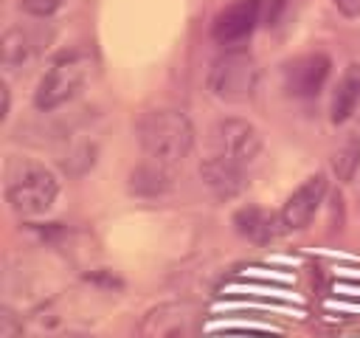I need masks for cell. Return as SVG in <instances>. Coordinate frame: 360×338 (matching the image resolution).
<instances>
[{
    "label": "cell",
    "instance_id": "cell-20",
    "mask_svg": "<svg viewBox=\"0 0 360 338\" xmlns=\"http://www.w3.org/2000/svg\"><path fill=\"white\" fill-rule=\"evenodd\" d=\"M357 118H360V104H357Z\"/></svg>",
    "mask_w": 360,
    "mask_h": 338
},
{
    "label": "cell",
    "instance_id": "cell-8",
    "mask_svg": "<svg viewBox=\"0 0 360 338\" xmlns=\"http://www.w3.org/2000/svg\"><path fill=\"white\" fill-rule=\"evenodd\" d=\"M329 56L326 54H304L284 68V87L295 99H312L329 79Z\"/></svg>",
    "mask_w": 360,
    "mask_h": 338
},
{
    "label": "cell",
    "instance_id": "cell-13",
    "mask_svg": "<svg viewBox=\"0 0 360 338\" xmlns=\"http://www.w3.org/2000/svg\"><path fill=\"white\" fill-rule=\"evenodd\" d=\"M0 51H3V65H6L8 70H14V68H20V65H25V62L31 59L34 42H31V37H28L22 28H8V31L3 34Z\"/></svg>",
    "mask_w": 360,
    "mask_h": 338
},
{
    "label": "cell",
    "instance_id": "cell-18",
    "mask_svg": "<svg viewBox=\"0 0 360 338\" xmlns=\"http://www.w3.org/2000/svg\"><path fill=\"white\" fill-rule=\"evenodd\" d=\"M335 6H338L346 17H357V14H360V0H335Z\"/></svg>",
    "mask_w": 360,
    "mask_h": 338
},
{
    "label": "cell",
    "instance_id": "cell-19",
    "mask_svg": "<svg viewBox=\"0 0 360 338\" xmlns=\"http://www.w3.org/2000/svg\"><path fill=\"white\" fill-rule=\"evenodd\" d=\"M0 93H3V110H0V118H6V115H8V104H11V99H8V87L3 84Z\"/></svg>",
    "mask_w": 360,
    "mask_h": 338
},
{
    "label": "cell",
    "instance_id": "cell-3",
    "mask_svg": "<svg viewBox=\"0 0 360 338\" xmlns=\"http://www.w3.org/2000/svg\"><path fill=\"white\" fill-rule=\"evenodd\" d=\"M208 90L214 99L225 104H245L256 96L259 87V65L245 51H225L208 68Z\"/></svg>",
    "mask_w": 360,
    "mask_h": 338
},
{
    "label": "cell",
    "instance_id": "cell-4",
    "mask_svg": "<svg viewBox=\"0 0 360 338\" xmlns=\"http://www.w3.org/2000/svg\"><path fill=\"white\" fill-rule=\"evenodd\" d=\"M87 76H90V56L84 51L73 48V51L59 54L51 62V68L45 70V76L39 79L37 93H34V104L39 110H56V107H62L65 101H70L82 90V84L87 82Z\"/></svg>",
    "mask_w": 360,
    "mask_h": 338
},
{
    "label": "cell",
    "instance_id": "cell-9",
    "mask_svg": "<svg viewBox=\"0 0 360 338\" xmlns=\"http://www.w3.org/2000/svg\"><path fill=\"white\" fill-rule=\"evenodd\" d=\"M326 197V175H312L307 177L281 206V220L287 225V231H298L304 225H309V220L315 217V211L321 208Z\"/></svg>",
    "mask_w": 360,
    "mask_h": 338
},
{
    "label": "cell",
    "instance_id": "cell-17",
    "mask_svg": "<svg viewBox=\"0 0 360 338\" xmlns=\"http://www.w3.org/2000/svg\"><path fill=\"white\" fill-rule=\"evenodd\" d=\"M59 6L62 0H22V11L31 17H51Z\"/></svg>",
    "mask_w": 360,
    "mask_h": 338
},
{
    "label": "cell",
    "instance_id": "cell-7",
    "mask_svg": "<svg viewBox=\"0 0 360 338\" xmlns=\"http://www.w3.org/2000/svg\"><path fill=\"white\" fill-rule=\"evenodd\" d=\"M259 17H262V0H236L217 14L211 34L225 48L239 45L256 31Z\"/></svg>",
    "mask_w": 360,
    "mask_h": 338
},
{
    "label": "cell",
    "instance_id": "cell-15",
    "mask_svg": "<svg viewBox=\"0 0 360 338\" xmlns=\"http://www.w3.org/2000/svg\"><path fill=\"white\" fill-rule=\"evenodd\" d=\"M332 169L338 180H352L360 169V135H349L332 155Z\"/></svg>",
    "mask_w": 360,
    "mask_h": 338
},
{
    "label": "cell",
    "instance_id": "cell-1",
    "mask_svg": "<svg viewBox=\"0 0 360 338\" xmlns=\"http://www.w3.org/2000/svg\"><path fill=\"white\" fill-rule=\"evenodd\" d=\"M135 135L146 158L169 169L180 166L194 149V127L188 115L172 107L143 113L135 124Z\"/></svg>",
    "mask_w": 360,
    "mask_h": 338
},
{
    "label": "cell",
    "instance_id": "cell-10",
    "mask_svg": "<svg viewBox=\"0 0 360 338\" xmlns=\"http://www.w3.org/2000/svg\"><path fill=\"white\" fill-rule=\"evenodd\" d=\"M233 228H236L245 239H250V242H256V245L273 242L281 231H287L281 214H273V211H267V208H262V206H242V208H236V214H233Z\"/></svg>",
    "mask_w": 360,
    "mask_h": 338
},
{
    "label": "cell",
    "instance_id": "cell-2",
    "mask_svg": "<svg viewBox=\"0 0 360 338\" xmlns=\"http://www.w3.org/2000/svg\"><path fill=\"white\" fill-rule=\"evenodd\" d=\"M59 194V180L56 175L34 161H25L8 172L6 183V200L20 217H39L45 214Z\"/></svg>",
    "mask_w": 360,
    "mask_h": 338
},
{
    "label": "cell",
    "instance_id": "cell-12",
    "mask_svg": "<svg viewBox=\"0 0 360 338\" xmlns=\"http://www.w3.org/2000/svg\"><path fill=\"white\" fill-rule=\"evenodd\" d=\"M357 104H360V65H352L338 82V90L332 96V121L343 124L349 115L357 113Z\"/></svg>",
    "mask_w": 360,
    "mask_h": 338
},
{
    "label": "cell",
    "instance_id": "cell-5",
    "mask_svg": "<svg viewBox=\"0 0 360 338\" xmlns=\"http://www.w3.org/2000/svg\"><path fill=\"white\" fill-rule=\"evenodd\" d=\"M262 152L259 130L245 118H219L208 132V155L233 163V166H253Z\"/></svg>",
    "mask_w": 360,
    "mask_h": 338
},
{
    "label": "cell",
    "instance_id": "cell-11",
    "mask_svg": "<svg viewBox=\"0 0 360 338\" xmlns=\"http://www.w3.org/2000/svg\"><path fill=\"white\" fill-rule=\"evenodd\" d=\"M200 175L205 180V186L219 200H231V197H236L245 189V169L242 166H233V163H225V161H219L214 155H208L200 163Z\"/></svg>",
    "mask_w": 360,
    "mask_h": 338
},
{
    "label": "cell",
    "instance_id": "cell-6",
    "mask_svg": "<svg viewBox=\"0 0 360 338\" xmlns=\"http://www.w3.org/2000/svg\"><path fill=\"white\" fill-rule=\"evenodd\" d=\"M202 310L194 301H163L149 307L138 321V338H197Z\"/></svg>",
    "mask_w": 360,
    "mask_h": 338
},
{
    "label": "cell",
    "instance_id": "cell-16",
    "mask_svg": "<svg viewBox=\"0 0 360 338\" xmlns=\"http://www.w3.org/2000/svg\"><path fill=\"white\" fill-rule=\"evenodd\" d=\"M0 338H22V321L8 307H3L0 313Z\"/></svg>",
    "mask_w": 360,
    "mask_h": 338
},
{
    "label": "cell",
    "instance_id": "cell-14",
    "mask_svg": "<svg viewBox=\"0 0 360 338\" xmlns=\"http://www.w3.org/2000/svg\"><path fill=\"white\" fill-rule=\"evenodd\" d=\"M129 180H132V192L138 194H160L169 189V166L149 161L146 166H138Z\"/></svg>",
    "mask_w": 360,
    "mask_h": 338
}]
</instances>
